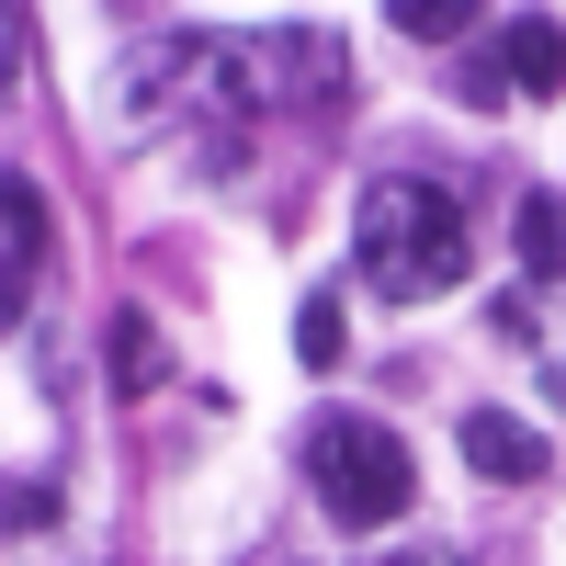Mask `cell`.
Instances as JSON below:
<instances>
[{
    "mask_svg": "<svg viewBox=\"0 0 566 566\" xmlns=\"http://www.w3.org/2000/svg\"><path fill=\"white\" fill-rule=\"evenodd\" d=\"M464 464L522 488V476H544V431H533V419H510V408H476V419H464Z\"/></svg>",
    "mask_w": 566,
    "mask_h": 566,
    "instance_id": "obj_5",
    "label": "cell"
},
{
    "mask_svg": "<svg viewBox=\"0 0 566 566\" xmlns=\"http://www.w3.org/2000/svg\"><path fill=\"white\" fill-rule=\"evenodd\" d=\"M12 533H57V488H0V544Z\"/></svg>",
    "mask_w": 566,
    "mask_h": 566,
    "instance_id": "obj_12",
    "label": "cell"
},
{
    "mask_svg": "<svg viewBox=\"0 0 566 566\" xmlns=\"http://www.w3.org/2000/svg\"><path fill=\"white\" fill-rule=\"evenodd\" d=\"M34 272H45V193L23 170H0V317H23Z\"/></svg>",
    "mask_w": 566,
    "mask_h": 566,
    "instance_id": "obj_4",
    "label": "cell"
},
{
    "mask_svg": "<svg viewBox=\"0 0 566 566\" xmlns=\"http://www.w3.org/2000/svg\"><path fill=\"white\" fill-rule=\"evenodd\" d=\"M499 57H510V80H522V103H544V91H566V23L555 12H522L499 34Z\"/></svg>",
    "mask_w": 566,
    "mask_h": 566,
    "instance_id": "obj_6",
    "label": "cell"
},
{
    "mask_svg": "<svg viewBox=\"0 0 566 566\" xmlns=\"http://www.w3.org/2000/svg\"><path fill=\"white\" fill-rule=\"evenodd\" d=\"M12 57H23V23H12V0H0V80H12Z\"/></svg>",
    "mask_w": 566,
    "mask_h": 566,
    "instance_id": "obj_14",
    "label": "cell"
},
{
    "mask_svg": "<svg viewBox=\"0 0 566 566\" xmlns=\"http://www.w3.org/2000/svg\"><path fill=\"white\" fill-rule=\"evenodd\" d=\"M103 340H114V397H148L159 374H170V363H159V328L136 317V306H114V328H103Z\"/></svg>",
    "mask_w": 566,
    "mask_h": 566,
    "instance_id": "obj_7",
    "label": "cell"
},
{
    "mask_svg": "<svg viewBox=\"0 0 566 566\" xmlns=\"http://www.w3.org/2000/svg\"><path fill=\"white\" fill-rule=\"evenodd\" d=\"M352 261L374 295H453L464 272H476V227H464V193L442 170H386V181H363V216H352Z\"/></svg>",
    "mask_w": 566,
    "mask_h": 566,
    "instance_id": "obj_2",
    "label": "cell"
},
{
    "mask_svg": "<svg viewBox=\"0 0 566 566\" xmlns=\"http://www.w3.org/2000/svg\"><path fill=\"white\" fill-rule=\"evenodd\" d=\"M397 34L408 45H453V34H476V0H397Z\"/></svg>",
    "mask_w": 566,
    "mask_h": 566,
    "instance_id": "obj_9",
    "label": "cell"
},
{
    "mask_svg": "<svg viewBox=\"0 0 566 566\" xmlns=\"http://www.w3.org/2000/svg\"><path fill=\"white\" fill-rule=\"evenodd\" d=\"M522 272H533V283H555V272H566V205H555V193H533V205H522Z\"/></svg>",
    "mask_w": 566,
    "mask_h": 566,
    "instance_id": "obj_8",
    "label": "cell"
},
{
    "mask_svg": "<svg viewBox=\"0 0 566 566\" xmlns=\"http://www.w3.org/2000/svg\"><path fill=\"white\" fill-rule=\"evenodd\" d=\"M453 91H464V103H488V114H499V103H510L522 80H510V57H499V45H476V57L453 69Z\"/></svg>",
    "mask_w": 566,
    "mask_h": 566,
    "instance_id": "obj_11",
    "label": "cell"
},
{
    "mask_svg": "<svg viewBox=\"0 0 566 566\" xmlns=\"http://www.w3.org/2000/svg\"><path fill=\"white\" fill-rule=\"evenodd\" d=\"M340 340H352V317H340V295H306V306H295V352H306V363L328 374V363H340Z\"/></svg>",
    "mask_w": 566,
    "mask_h": 566,
    "instance_id": "obj_10",
    "label": "cell"
},
{
    "mask_svg": "<svg viewBox=\"0 0 566 566\" xmlns=\"http://www.w3.org/2000/svg\"><path fill=\"white\" fill-rule=\"evenodd\" d=\"M363 566H464V555H442V544H408V555H363Z\"/></svg>",
    "mask_w": 566,
    "mask_h": 566,
    "instance_id": "obj_13",
    "label": "cell"
},
{
    "mask_svg": "<svg viewBox=\"0 0 566 566\" xmlns=\"http://www.w3.org/2000/svg\"><path fill=\"white\" fill-rule=\"evenodd\" d=\"M306 476L328 499V522H352V533H386L408 522V488H419V464L408 442L386 431V419H363V408H328L317 431H306Z\"/></svg>",
    "mask_w": 566,
    "mask_h": 566,
    "instance_id": "obj_3",
    "label": "cell"
},
{
    "mask_svg": "<svg viewBox=\"0 0 566 566\" xmlns=\"http://www.w3.org/2000/svg\"><path fill=\"white\" fill-rule=\"evenodd\" d=\"M114 114H125V136H159V148H193L205 170H239L250 125H261V91H250L239 34L170 23V34L114 57Z\"/></svg>",
    "mask_w": 566,
    "mask_h": 566,
    "instance_id": "obj_1",
    "label": "cell"
}]
</instances>
